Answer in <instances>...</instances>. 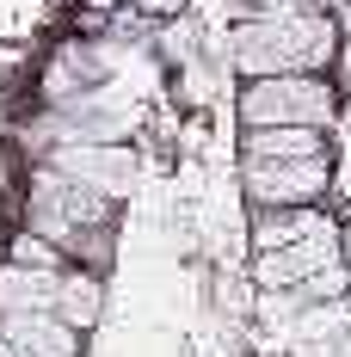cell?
I'll list each match as a JSON object with an SVG mask.
<instances>
[{
    "label": "cell",
    "instance_id": "6da1fadb",
    "mask_svg": "<svg viewBox=\"0 0 351 357\" xmlns=\"http://www.w3.org/2000/svg\"><path fill=\"white\" fill-rule=\"evenodd\" d=\"M339 56V25L308 6L290 19H241L228 37V62L241 80H265V74H327Z\"/></svg>",
    "mask_w": 351,
    "mask_h": 357
},
{
    "label": "cell",
    "instance_id": "7a4b0ae2",
    "mask_svg": "<svg viewBox=\"0 0 351 357\" xmlns=\"http://www.w3.org/2000/svg\"><path fill=\"white\" fill-rule=\"evenodd\" d=\"M234 117H241V130H271V123L333 130L339 93H333L327 74H265V80H241Z\"/></svg>",
    "mask_w": 351,
    "mask_h": 357
},
{
    "label": "cell",
    "instance_id": "3957f363",
    "mask_svg": "<svg viewBox=\"0 0 351 357\" xmlns=\"http://www.w3.org/2000/svg\"><path fill=\"white\" fill-rule=\"evenodd\" d=\"M37 167H50V173L74 178V185H87V191H99V197H111V204H124V197L142 185V154L124 148V142H50Z\"/></svg>",
    "mask_w": 351,
    "mask_h": 357
},
{
    "label": "cell",
    "instance_id": "277c9868",
    "mask_svg": "<svg viewBox=\"0 0 351 357\" xmlns=\"http://www.w3.org/2000/svg\"><path fill=\"white\" fill-rule=\"evenodd\" d=\"M333 167L327 154L315 160H241V191L253 210H308L327 197Z\"/></svg>",
    "mask_w": 351,
    "mask_h": 357
},
{
    "label": "cell",
    "instance_id": "5b68a950",
    "mask_svg": "<svg viewBox=\"0 0 351 357\" xmlns=\"http://www.w3.org/2000/svg\"><path fill=\"white\" fill-rule=\"evenodd\" d=\"M339 259V234H320V241H296V247H271L253 252V289H296L302 278H315L320 265Z\"/></svg>",
    "mask_w": 351,
    "mask_h": 357
},
{
    "label": "cell",
    "instance_id": "8992f818",
    "mask_svg": "<svg viewBox=\"0 0 351 357\" xmlns=\"http://www.w3.org/2000/svg\"><path fill=\"white\" fill-rule=\"evenodd\" d=\"M50 314L74 333H93V326L105 321V278L99 271H87V265H62L56 271V302H50Z\"/></svg>",
    "mask_w": 351,
    "mask_h": 357
},
{
    "label": "cell",
    "instance_id": "52a82bcc",
    "mask_svg": "<svg viewBox=\"0 0 351 357\" xmlns=\"http://www.w3.org/2000/svg\"><path fill=\"white\" fill-rule=\"evenodd\" d=\"M0 339L31 357H87V333L62 326L56 314H0Z\"/></svg>",
    "mask_w": 351,
    "mask_h": 357
},
{
    "label": "cell",
    "instance_id": "ba28073f",
    "mask_svg": "<svg viewBox=\"0 0 351 357\" xmlns=\"http://www.w3.org/2000/svg\"><path fill=\"white\" fill-rule=\"evenodd\" d=\"M320 234H339V222L320 210V204H308V210H253V252L320 241Z\"/></svg>",
    "mask_w": 351,
    "mask_h": 357
},
{
    "label": "cell",
    "instance_id": "9c48e42d",
    "mask_svg": "<svg viewBox=\"0 0 351 357\" xmlns=\"http://www.w3.org/2000/svg\"><path fill=\"white\" fill-rule=\"evenodd\" d=\"M315 154H327V130H302V123L241 130V160H315Z\"/></svg>",
    "mask_w": 351,
    "mask_h": 357
},
{
    "label": "cell",
    "instance_id": "30bf717a",
    "mask_svg": "<svg viewBox=\"0 0 351 357\" xmlns=\"http://www.w3.org/2000/svg\"><path fill=\"white\" fill-rule=\"evenodd\" d=\"M56 302V271H25L0 259V314H50Z\"/></svg>",
    "mask_w": 351,
    "mask_h": 357
},
{
    "label": "cell",
    "instance_id": "8fae6325",
    "mask_svg": "<svg viewBox=\"0 0 351 357\" xmlns=\"http://www.w3.org/2000/svg\"><path fill=\"white\" fill-rule=\"evenodd\" d=\"M6 265H25V271H62L68 259H62V252L50 247L43 234H31V228H25V234H19V241L6 247Z\"/></svg>",
    "mask_w": 351,
    "mask_h": 357
},
{
    "label": "cell",
    "instance_id": "7c38bea8",
    "mask_svg": "<svg viewBox=\"0 0 351 357\" xmlns=\"http://www.w3.org/2000/svg\"><path fill=\"white\" fill-rule=\"evenodd\" d=\"M320 0H234V25L241 19H290V13H308Z\"/></svg>",
    "mask_w": 351,
    "mask_h": 357
},
{
    "label": "cell",
    "instance_id": "4fadbf2b",
    "mask_svg": "<svg viewBox=\"0 0 351 357\" xmlns=\"http://www.w3.org/2000/svg\"><path fill=\"white\" fill-rule=\"evenodd\" d=\"M142 13H154V19H160V13H179V0H136Z\"/></svg>",
    "mask_w": 351,
    "mask_h": 357
},
{
    "label": "cell",
    "instance_id": "5bb4252c",
    "mask_svg": "<svg viewBox=\"0 0 351 357\" xmlns=\"http://www.w3.org/2000/svg\"><path fill=\"white\" fill-rule=\"evenodd\" d=\"M0 357H31V351H19V345H6V339H0Z\"/></svg>",
    "mask_w": 351,
    "mask_h": 357
},
{
    "label": "cell",
    "instance_id": "9a60e30c",
    "mask_svg": "<svg viewBox=\"0 0 351 357\" xmlns=\"http://www.w3.org/2000/svg\"><path fill=\"white\" fill-rule=\"evenodd\" d=\"M259 357H283V351H259Z\"/></svg>",
    "mask_w": 351,
    "mask_h": 357
}]
</instances>
